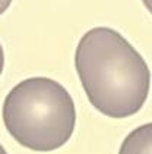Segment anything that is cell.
Masks as SVG:
<instances>
[{
  "instance_id": "obj_1",
  "label": "cell",
  "mask_w": 152,
  "mask_h": 154,
  "mask_svg": "<svg viewBox=\"0 0 152 154\" xmlns=\"http://www.w3.org/2000/svg\"><path fill=\"white\" fill-rule=\"evenodd\" d=\"M75 68L91 104L108 118H129L148 98L149 68L116 29L95 26L86 31L75 51Z\"/></svg>"
},
{
  "instance_id": "obj_2",
  "label": "cell",
  "mask_w": 152,
  "mask_h": 154,
  "mask_svg": "<svg viewBox=\"0 0 152 154\" xmlns=\"http://www.w3.org/2000/svg\"><path fill=\"white\" fill-rule=\"evenodd\" d=\"M3 122L25 148L53 151L63 147L76 125V109L60 82L34 76L15 85L3 101Z\"/></svg>"
},
{
  "instance_id": "obj_3",
  "label": "cell",
  "mask_w": 152,
  "mask_h": 154,
  "mask_svg": "<svg viewBox=\"0 0 152 154\" xmlns=\"http://www.w3.org/2000/svg\"><path fill=\"white\" fill-rule=\"evenodd\" d=\"M118 154H152V123L132 131L120 145Z\"/></svg>"
},
{
  "instance_id": "obj_4",
  "label": "cell",
  "mask_w": 152,
  "mask_h": 154,
  "mask_svg": "<svg viewBox=\"0 0 152 154\" xmlns=\"http://www.w3.org/2000/svg\"><path fill=\"white\" fill-rule=\"evenodd\" d=\"M10 3H12V0H0V15L4 13L7 9H9Z\"/></svg>"
},
{
  "instance_id": "obj_5",
  "label": "cell",
  "mask_w": 152,
  "mask_h": 154,
  "mask_svg": "<svg viewBox=\"0 0 152 154\" xmlns=\"http://www.w3.org/2000/svg\"><path fill=\"white\" fill-rule=\"evenodd\" d=\"M3 68H4V51H3V47L0 44V75L3 72Z\"/></svg>"
},
{
  "instance_id": "obj_6",
  "label": "cell",
  "mask_w": 152,
  "mask_h": 154,
  "mask_svg": "<svg viewBox=\"0 0 152 154\" xmlns=\"http://www.w3.org/2000/svg\"><path fill=\"white\" fill-rule=\"evenodd\" d=\"M143 2V5H145V8L152 13V0H142Z\"/></svg>"
},
{
  "instance_id": "obj_7",
  "label": "cell",
  "mask_w": 152,
  "mask_h": 154,
  "mask_svg": "<svg viewBox=\"0 0 152 154\" xmlns=\"http://www.w3.org/2000/svg\"><path fill=\"white\" fill-rule=\"evenodd\" d=\"M0 154H7L6 153V150L3 148V145H1V144H0Z\"/></svg>"
}]
</instances>
